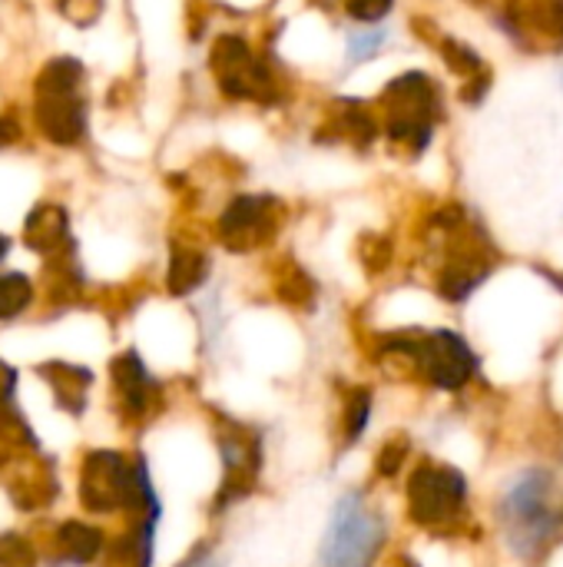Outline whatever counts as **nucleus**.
<instances>
[{"mask_svg":"<svg viewBox=\"0 0 563 567\" xmlns=\"http://www.w3.org/2000/svg\"><path fill=\"white\" fill-rule=\"evenodd\" d=\"M494 518L504 545L524 565H538L563 538L561 482L551 468H521L498 495Z\"/></svg>","mask_w":563,"mask_h":567,"instance_id":"1","label":"nucleus"},{"mask_svg":"<svg viewBox=\"0 0 563 567\" xmlns=\"http://www.w3.org/2000/svg\"><path fill=\"white\" fill-rule=\"evenodd\" d=\"M388 542L385 515L365 492H345L325 525L319 545V567H375Z\"/></svg>","mask_w":563,"mask_h":567,"instance_id":"2","label":"nucleus"},{"mask_svg":"<svg viewBox=\"0 0 563 567\" xmlns=\"http://www.w3.org/2000/svg\"><path fill=\"white\" fill-rule=\"evenodd\" d=\"M471 485L461 468L425 458L411 468L405 482V508L418 528L448 532L468 515Z\"/></svg>","mask_w":563,"mask_h":567,"instance_id":"3","label":"nucleus"},{"mask_svg":"<svg viewBox=\"0 0 563 567\" xmlns=\"http://www.w3.org/2000/svg\"><path fill=\"white\" fill-rule=\"evenodd\" d=\"M83 63L76 56L50 60L37 76V123L56 146H76L86 136V100L80 96Z\"/></svg>","mask_w":563,"mask_h":567,"instance_id":"4","label":"nucleus"},{"mask_svg":"<svg viewBox=\"0 0 563 567\" xmlns=\"http://www.w3.org/2000/svg\"><path fill=\"white\" fill-rule=\"evenodd\" d=\"M216 419H219L216 445L222 458V482L212 498V515H222L259 488V475L265 468V439L259 429L232 415H216Z\"/></svg>","mask_w":563,"mask_h":567,"instance_id":"5","label":"nucleus"},{"mask_svg":"<svg viewBox=\"0 0 563 567\" xmlns=\"http://www.w3.org/2000/svg\"><path fill=\"white\" fill-rule=\"evenodd\" d=\"M385 106H388V136L405 143L411 153H421L431 136L435 123L441 116V96L438 86L428 80V73H402L388 83L385 90Z\"/></svg>","mask_w":563,"mask_h":567,"instance_id":"6","label":"nucleus"},{"mask_svg":"<svg viewBox=\"0 0 563 567\" xmlns=\"http://www.w3.org/2000/svg\"><path fill=\"white\" fill-rule=\"evenodd\" d=\"M481 372V355L455 329H421L418 379L438 392H465Z\"/></svg>","mask_w":563,"mask_h":567,"instance_id":"7","label":"nucleus"},{"mask_svg":"<svg viewBox=\"0 0 563 567\" xmlns=\"http://www.w3.org/2000/svg\"><path fill=\"white\" fill-rule=\"evenodd\" d=\"M212 73L222 86L226 96L232 100H259L269 103L279 96V83L275 73L256 60V53L249 50V43L236 33H226L216 40L212 47Z\"/></svg>","mask_w":563,"mask_h":567,"instance_id":"8","label":"nucleus"},{"mask_svg":"<svg viewBox=\"0 0 563 567\" xmlns=\"http://www.w3.org/2000/svg\"><path fill=\"white\" fill-rule=\"evenodd\" d=\"M282 203L269 193H242L219 216V243L229 252H256L275 239L282 226Z\"/></svg>","mask_w":563,"mask_h":567,"instance_id":"9","label":"nucleus"},{"mask_svg":"<svg viewBox=\"0 0 563 567\" xmlns=\"http://www.w3.org/2000/svg\"><path fill=\"white\" fill-rule=\"evenodd\" d=\"M455 239H458V246L448 256L445 269L438 272V296L451 306H461L491 279L498 256L478 229L465 233V226H461L455 233Z\"/></svg>","mask_w":563,"mask_h":567,"instance_id":"10","label":"nucleus"},{"mask_svg":"<svg viewBox=\"0 0 563 567\" xmlns=\"http://www.w3.org/2000/svg\"><path fill=\"white\" fill-rule=\"evenodd\" d=\"M113 385H116L119 409L126 412V419H146L153 412L159 382L153 379V372L146 369V362L139 359L136 349L113 359Z\"/></svg>","mask_w":563,"mask_h":567,"instance_id":"11","label":"nucleus"},{"mask_svg":"<svg viewBox=\"0 0 563 567\" xmlns=\"http://www.w3.org/2000/svg\"><path fill=\"white\" fill-rule=\"evenodd\" d=\"M209 256L192 249V246H173L169 256V272H166V286L173 296H192L199 286H206L209 279Z\"/></svg>","mask_w":563,"mask_h":567,"instance_id":"12","label":"nucleus"},{"mask_svg":"<svg viewBox=\"0 0 563 567\" xmlns=\"http://www.w3.org/2000/svg\"><path fill=\"white\" fill-rule=\"evenodd\" d=\"M156 525L159 522H136L126 538L110 548L106 567H153L156 555Z\"/></svg>","mask_w":563,"mask_h":567,"instance_id":"13","label":"nucleus"},{"mask_svg":"<svg viewBox=\"0 0 563 567\" xmlns=\"http://www.w3.org/2000/svg\"><path fill=\"white\" fill-rule=\"evenodd\" d=\"M375 415V392L368 385H352L342 399V449H355Z\"/></svg>","mask_w":563,"mask_h":567,"instance_id":"14","label":"nucleus"},{"mask_svg":"<svg viewBox=\"0 0 563 567\" xmlns=\"http://www.w3.org/2000/svg\"><path fill=\"white\" fill-rule=\"evenodd\" d=\"M66 236H70V223L60 206H37L27 216V243L37 252H50V249L63 246Z\"/></svg>","mask_w":563,"mask_h":567,"instance_id":"15","label":"nucleus"},{"mask_svg":"<svg viewBox=\"0 0 563 567\" xmlns=\"http://www.w3.org/2000/svg\"><path fill=\"white\" fill-rule=\"evenodd\" d=\"M56 545L63 551V561L70 565H90L103 551V532L83 522H66L56 535Z\"/></svg>","mask_w":563,"mask_h":567,"instance_id":"16","label":"nucleus"},{"mask_svg":"<svg viewBox=\"0 0 563 567\" xmlns=\"http://www.w3.org/2000/svg\"><path fill=\"white\" fill-rule=\"evenodd\" d=\"M275 292H279V299H282L285 306H292V309H312V306H315V296H319L312 276H309L305 269H299V266H289V269L279 276Z\"/></svg>","mask_w":563,"mask_h":567,"instance_id":"17","label":"nucleus"},{"mask_svg":"<svg viewBox=\"0 0 563 567\" xmlns=\"http://www.w3.org/2000/svg\"><path fill=\"white\" fill-rule=\"evenodd\" d=\"M53 392H56V402L66 409V412H83L86 405V389L93 382V375L86 369H76V365H66V379H53L46 375Z\"/></svg>","mask_w":563,"mask_h":567,"instance_id":"18","label":"nucleus"},{"mask_svg":"<svg viewBox=\"0 0 563 567\" xmlns=\"http://www.w3.org/2000/svg\"><path fill=\"white\" fill-rule=\"evenodd\" d=\"M33 302V286L23 272H3L0 276V319L20 316Z\"/></svg>","mask_w":563,"mask_h":567,"instance_id":"19","label":"nucleus"},{"mask_svg":"<svg viewBox=\"0 0 563 567\" xmlns=\"http://www.w3.org/2000/svg\"><path fill=\"white\" fill-rule=\"evenodd\" d=\"M408 455H411V442L408 435H392L378 445V455H375V472L378 478L392 482L402 475V468L408 465Z\"/></svg>","mask_w":563,"mask_h":567,"instance_id":"20","label":"nucleus"},{"mask_svg":"<svg viewBox=\"0 0 563 567\" xmlns=\"http://www.w3.org/2000/svg\"><path fill=\"white\" fill-rule=\"evenodd\" d=\"M445 60H448V66H455L461 76H468V83L471 80H478V76H488V70H484V60L468 47V43H461V40H445Z\"/></svg>","mask_w":563,"mask_h":567,"instance_id":"21","label":"nucleus"},{"mask_svg":"<svg viewBox=\"0 0 563 567\" xmlns=\"http://www.w3.org/2000/svg\"><path fill=\"white\" fill-rule=\"evenodd\" d=\"M362 262L368 266V272H382L392 262V243L382 236H365L362 239Z\"/></svg>","mask_w":563,"mask_h":567,"instance_id":"22","label":"nucleus"},{"mask_svg":"<svg viewBox=\"0 0 563 567\" xmlns=\"http://www.w3.org/2000/svg\"><path fill=\"white\" fill-rule=\"evenodd\" d=\"M392 3L395 0H345V10H348V17L375 27L378 20H385L392 13Z\"/></svg>","mask_w":563,"mask_h":567,"instance_id":"23","label":"nucleus"},{"mask_svg":"<svg viewBox=\"0 0 563 567\" xmlns=\"http://www.w3.org/2000/svg\"><path fill=\"white\" fill-rule=\"evenodd\" d=\"M385 43V30H368V33H358V37H352L348 40V56L358 63V60H368V56H375L378 53V47Z\"/></svg>","mask_w":563,"mask_h":567,"instance_id":"24","label":"nucleus"},{"mask_svg":"<svg viewBox=\"0 0 563 567\" xmlns=\"http://www.w3.org/2000/svg\"><path fill=\"white\" fill-rule=\"evenodd\" d=\"M100 3L103 0H60V10L70 20H76L80 27H90L96 20V13H100Z\"/></svg>","mask_w":563,"mask_h":567,"instance_id":"25","label":"nucleus"},{"mask_svg":"<svg viewBox=\"0 0 563 567\" xmlns=\"http://www.w3.org/2000/svg\"><path fill=\"white\" fill-rule=\"evenodd\" d=\"M13 392H17V372L7 362H0V409H10Z\"/></svg>","mask_w":563,"mask_h":567,"instance_id":"26","label":"nucleus"},{"mask_svg":"<svg viewBox=\"0 0 563 567\" xmlns=\"http://www.w3.org/2000/svg\"><path fill=\"white\" fill-rule=\"evenodd\" d=\"M17 136H20L17 116H0V146H3V143H13Z\"/></svg>","mask_w":563,"mask_h":567,"instance_id":"27","label":"nucleus"},{"mask_svg":"<svg viewBox=\"0 0 563 567\" xmlns=\"http://www.w3.org/2000/svg\"><path fill=\"white\" fill-rule=\"evenodd\" d=\"M183 567H216V561H212V551L209 548H199Z\"/></svg>","mask_w":563,"mask_h":567,"instance_id":"28","label":"nucleus"},{"mask_svg":"<svg viewBox=\"0 0 563 567\" xmlns=\"http://www.w3.org/2000/svg\"><path fill=\"white\" fill-rule=\"evenodd\" d=\"M385 567H421V565H418L411 555H395V558H392Z\"/></svg>","mask_w":563,"mask_h":567,"instance_id":"29","label":"nucleus"},{"mask_svg":"<svg viewBox=\"0 0 563 567\" xmlns=\"http://www.w3.org/2000/svg\"><path fill=\"white\" fill-rule=\"evenodd\" d=\"M10 252V239L7 236H0V262H3V256Z\"/></svg>","mask_w":563,"mask_h":567,"instance_id":"30","label":"nucleus"}]
</instances>
